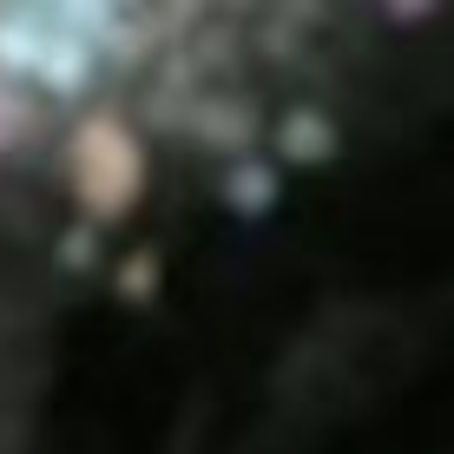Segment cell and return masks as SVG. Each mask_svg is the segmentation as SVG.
I'll list each match as a JSON object with an SVG mask.
<instances>
[{
  "label": "cell",
  "mask_w": 454,
  "mask_h": 454,
  "mask_svg": "<svg viewBox=\"0 0 454 454\" xmlns=\"http://www.w3.org/2000/svg\"><path fill=\"white\" fill-rule=\"evenodd\" d=\"M257 0H0V165L171 119L231 73Z\"/></svg>",
  "instance_id": "cell-1"
}]
</instances>
